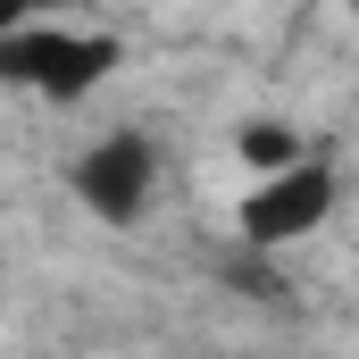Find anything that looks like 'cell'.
Listing matches in <instances>:
<instances>
[{
    "mask_svg": "<svg viewBox=\"0 0 359 359\" xmlns=\"http://www.w3.org/2000/svg\"><path fill=\"white\" fill-rule=\"evenodd\" d=\"M117 34H67V25H8L0 34V76L42 100H84L92 84H109L117 67Z\"/></svg>",
    "mask_w": 359,
    "mask_h": 359,
    "instance_id": "obj_1",
    "label": "cell"
},
{
    "mask_svg": "<svg viewBox=\"0 0 359 359\" xmlns=\"http://www.w3.org/2000/svg\"><path fill=\"white\" fill-rule=\"evenodd\" d=\"M151 176H159V159H151V134H100L84 159L67 168L76 201H84L100 226H134V217L151 209Z\"/></svg>",
    "mask_w": 359,
    "mask_h": 359,
    "instance_id": "obj_2",
    "label": "cell"
},
{
    "mask_svg": "<svg viewBox=\"0 0 359 359\" xmlns=\"http://www.w3.org/2000/svg\"><path fill=\"white\" fill-rule=\"evenodd\" d=\"M326 209H334V168H318V159H301V168H284V176H259L243 192V243H301V234H318L326 226Z\"/></svg>",
    "mask_w": 359,
    "mask_h": 359,
    "instance_id": "obj_3",
    "label": "cell"
},
{
    "mask_svg": "<svg viewBox=\"0 0 359 359\" xmlns=\"http://www.w3.org/2000/svg\"><path fill=\"white\" fill-rule=\"evenodd\" d=\"M234 151H243V168H251V176H284V168H301V134H292V126H276V117L243 126V134H234Z\"/></svg>",
    "mask_w": 359,
    "mask_h": 359,
    "instance_id": "obj_4",
    "label": "cell"
},
{
    "mask_svg": "<svg viewBox=\"0 0 359 359\" xmlns=\"http://www.w3.org/2000/svg\"><path fill=\"white\" fill-rule=\"evenodd\" d=\"M25 8H34V0H0V34H8V25H25Z\"/></svg>",
    "mask_w": 359,
    "mask_h": 359,
    "instance_id": "obj_5",
    "label": "cell"
}]
</instances>
